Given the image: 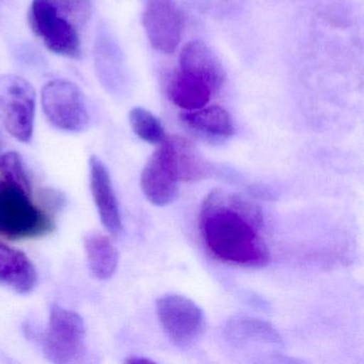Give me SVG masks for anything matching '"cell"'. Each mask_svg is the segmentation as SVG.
Listing matches in <instances>:
<instances>
[{"mask_svg": "<svg viewBox=\"0 0 364 364\" xmlns=\"http://www.w3.org/2000/svg\"><path fill=\"white\" fill-rule=\"evenodd\" d=\"M28 23L33 35L43 41L50 52L67 58L82 57V42L77 29L59 16L52 0H33Z\"/></svg>", "mask_w": 364, "mask_h": 364, "instance_id": "5b68a950", "label": "cell"}, {"mask_svg": "<svg viewBox=\"0 0 364 364\" xmlns=\"http://www.w3.org/2000/svg\"><path fill=\"white\" fill-rule=\"evenodd\" d=\"M199 229L205 248L219 261L251 268L269 263L261 213L238 196L212 191L202 204Z\"/></svg>", "mask_w": 364, "mask_h": 364, "instance_id": "6da1fadb", "label": "cell"}, {"mask_svg": "<svg viewBox=\"0 0 364 364\" xmlns=\"http://www.w3.org/2000/svg\"><path fill=\"white\" fill-rule=\"evenodd\" d=\"M24 331L44 357L55 364L76 363L86 351L84 319L78 313L56 304L50 306L46 329L28 323Z\"/></svg>", "mask_w": 364, "mask_h": 364, "instance_id": "7a4b0ae2", "label": "cell"}, {"mask_svg": "<svg viewBox=\"0 0 364 364\" xmlns=\"http://www.w3.org/2000/svg\"><path fill=\"white\" fill-rule=\"evenodd\" d=\"M180 69L204 80L217 92L225 84V69L218 57L202 41L188 42L183 46L180 54Z\"/></svg>", "mask_w": 364, "mask_h": 364, "instance_id": "8fae6325", "label": "cell"}, {"mask_svg": "<svg viewBox=\"0 0 364 364\" xmlns=\"http://www.w3.org/2000/svg\"><path fill=\"white\" fill-rule=\"evenodd\" d=\"M85 251L89 272L97 280H108L118 269L119 255L109 237L90 232L85 236Z\"/></svg>", "mask_w": 364, "mask_h": 364, "instance_id": "9a60e30c", "label": "cell"}, {"mask_svg": "<svg viewBox=\"0 0 364 364\" xmlns=\"http://www.w3.org/2000/svg\"><path fill=\"white\" fill-rule=\"evenodd\" d=\"M164 142L169 150L180 182H197L210 176L212 167L191 141L180 136H172L166 137Z\"/></svg>", "mask_w": 364, "mask_h": 364, "instance_id": "5bb4252c", "label": "cell"}, {"mask_svg": "<svg viewBox=\"0 0 364 364\" xmlns=\"http://www.w3.org/2000/svg\"><path fill=\"white\" fill-rule=\"evenodd\" d=\"M89 166L91 193L100 218L105 229L112 235H118L122 230V220L109 172L105 164L95 155L91 157Z\"/></svg>", "mask_w": 364, "mask_h": 364, "instance_id": "30bf717a", "label": "cell"}, {"mask_svg": "<svg viewBox=\"0 0 364 364\" xmlns=\"http://www.w3.org/2000/svg\"><path fill=\"white\" fill-rule=\"evenodd\" d=\"M127 363H153V361L146 358L132 357L127 360Z\"/></svg>", "mask_w": 364, "mask_h": 364, "instance_id": "7402d4cb", "label": "cell"}, {"mask_svg": "<svg viewBox=\"0 0 364 364\" xmlns=\"http://www.w3.org/2000/svg\"><path fill=\"white\" fill-rule=\"evenodd\" d=\"M38 274L35 265L22 251L0 242V285L18 294L36 289Z\"/></svg>", "mask_w": 364, "mask_h": 364, "instance_id": "7c38bea8", "label": "cell"}, {"mask_svg": "<svg viewBox=\"0 0 364 364\" xmlns=\"http://www.w3.org/2000/svg\"><path fill=\"white\" fill-rule=\"evenodd\" d=\"M228 338L235 344L279 343L280 336L272 325L252 317L237 316L230 319L225 327Z\"/></svg>", "mask_w": 364, "mask_h": 364, "instance_id": "e0dca14e", "label": "cell"}, {"mask_svg": "<svg viewBox=\"0 0 364 364\" xmlns=\"http://www.w3.org/2000/svg\"><path fill=\"white\" fill-rule=\"evenodd\" d=\"M31 193L0 178V236L11 240L42 237L52 233V217L31 200Z\"/></svg>", "mask_w": 364, "mask_h": 364, "instance_id": "3957f363", "label": "cell"}, {"mask_svg": "<svg viewBox=\"0 0 364 364\" xmlns=\"http://www.w3.org/2000/svg\"><path fill=\"white\" fill-rule=\"evenodd\" d=\"M178 182L169 150L163 141L142 171V191L151 203L156 206H167L176 197Z\"/></svg>", "mask_w": 364, "mask_h": 364, "instance_id": "9c48e42d", "label": "cell"}, {"mask_svg": "<svg viewBox=\"0 0 364 364\" xmlns=\"http://www.w3.org/2000/svg\"><path fill=\"white\" fill-rule=\"evenodd\" d=\"M180 119L193 133L210 140L229 139L235 132L229 112L219 105L182 112Z\"/></svg>", "mask_w": 364, "mask_h": 364, "instance_id": "4fadbf2b", "label": "cell"}, {"mask_svg": "<svg viewBox=\"0 0 364 364\" xmlns=\"http://www.w3.org/2000/svg\"><path fill=\"white\" fill-rule=\"evenodd\" d=\"M42 107L46 118L57 129L78 133L90 122L86 97L80 87L68 80L48 82L41 91Z\"/></svg>", "mask_w": 364, "mask_h": 364, "instance_id": "8992f818", "label": "cell"}, {"mask_svg": "<svg viewBox=\"0 0 364 364\" xmlns=\"http://www.w3.org/2000/svg\"><path fill=\"white\" fill-rule=\"evenodd\" d=\"M142 23L151 46L163 54H173L182 40L185 18L176 0H146Z\"/></svg>", "mask_w": 364, "mask_h": 364, "instance_id": "ba28073f", "label": "cell"}, {"mask_svg": "<svg viewBox=\"0 0 364 364\" xmlns=\"http://www.w3.org/2000/svg\"><path fill=\"white\" fill-rule=\"evenodd\" d=\"M213 93L214 90L208 82L182 71L172 77L168 88L172 103L186 112L205 107Z\"/></svg>", "mask_w": 364, "mask_h": 364, "instance_id": "2e32d148", "label": "cell"}, {"mask_svg": "<svg viewBox=\"0 0 364 364\" xmlns=\"http://www.w3.org/2000/svg\"><path fill=\"white\" fill-rule=\"evenodd\" d=\"M0 146H1V140H0Z\"/></svg>", "mask_w": 364, "mask_h": 364, "instance_id": "603a6c76", "label": "cell"}, {"mask_svg": "<svg viewBox=\"0 0 364 364\" xmlns=\"http://www.w3.org/2000/svg\"><path fill=\"white\" fill-rule=\"evenodd\" d=\"M46 196L48 197L46 200H48V203L52 204L53 208H61L65 202V197L60 193H57L55 191H48L46 193Z\"/></svg>", "mask_w": 364, "mask_h": 364, "instance_id": "44dd1931", "label": "cell"}, {"mask_svg": "<svg viewBox=\"0 0 364 364\" xmlns=\"http://www.w3.org/2000/svg\"><path fill=\"white\" fill-rule=\"evenodd\" d=\"M0 176L31 193V181L27 176L22 156L18 152L11 151L0 156Z\"/></svg>", "mask_w": 364, "mask_h": 364, "instance_id": "d6986e66", "label": "cell"}, {"mask_svg": "<svg viewBox=\"0 0 364 364\" xmlns=\"http://www.w3.org/2000/svg\"><path fill=\"white\" fill-rule=\"evenodd\" d=\"M156 314L164 331L176 346H191L205 330L203 311L186 296H161L156 301Z\"/></svg>", "mask_w": 364, "mask_h": 364, "instance_id": "52a82bcc", "label": "cell"}, {"mask_svg": "<svg viewBox=\"0 0 364 364\" xmlns=\"http://www.w3.org/2000/svg\"><path fill=\"white\" fill-rule=\"evenodd\" d=\"M61 16L77 27H84L92 14V0H52Z\"/></svg>", "mask_w": 364, "mask_h": 364, "instance_id": "ffe728a7", "label": "cell"}, {"mask_svg": "<svg viewBox=\"0 0 364 364\" xmlns=\"http://www.w3.org/2000/svg\"><path fill=\"white\" fill-rule=\"evenodd\" d=\"M36 92L24 78L0 76V120L10 135L28 144L35 123Z\"/></svg>", "mask_w": 364, "mask_h": 364, "instance_id": "277c9868", "label": "cell"}, {"mask_svg": "<svg viewBox=\"0 0 364 364\" xmlns=\"http://www.w3.org/2000/svg\"><path fill=\"white\" fill-rule=\"evenodd\" d=\"M129 123L134 133L148 144H161L166 139L165 129L161 121L144 108H133L129 112Z\"/></svg>", "mask_w": 364, "mask_h": 364, "instance_id": "ac0fdd59", "label": "cell"}]
</instances>
